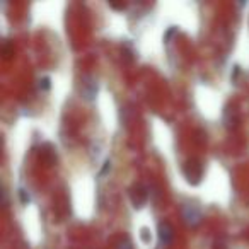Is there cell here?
Segmentation results:
<instances>
[{
	"label": "cell",
	"instance_id": "obj_1",
	"mask_svg": "<svg viewBox=\"0 0 249 249\" xmlns=\"http://www.w3.org/2000/svg\"><path fill=\"white\" fill-rule=\"evenodd\" d=\"M80 96L84 97L86 101H94L97 96V90H99V86H97L96 77L92 75H84L80 79Z\"/></svg>",
	"mask_w": 249,
	"mask_h": 249
},
{
	"label": "cell",
	"instance_id": "obj_2",
	"mask_svg": "<svg viewBox=\"0 0 249 249\" xmlns=\"http://www.w3.org/2000/svg\"><path fill=\"white\" fill-rule=\"evenodd\" d=\"M183 218L188 225H198L201 222V210L193 203L183 205Z\"/></svg>",
	"mask_w": 249,
	"mask_h": 249
},
{
	"label": "cell",
	"instance_id": "obj_3",
	"mask_svg": "<svg viewBox=\"0 0 249 249\" xmlns=\"http://www.w3.org/2000/svg\"><path fill=\"white\" fill-rule=\"evenodd\" d=\"M201 174H203V171H201L200 162H196V160H190V162L184 164V176H186V179L190 181L191 184L200 183Z\"/></svg>",
	"mask_w": 249,
	"mask_h": 249
},
{
	"label": "cell",
	"instance_id": "obj_4",
	"mask_svg": "<svg viewBox=\"0 0 249 249\" xmlns=\"http://www.w3.org/2000/svg\"><path fill=\"white\" fill-rule=\"evenodd\" d=\"M130 198H132V203L135 208H142L147 201V190L143 184H135L130 190Z\"/></svg>",
	"mask_w": 249,
	"mask_h": 249
},
{
	"label": "cell",
	"instance_id": "obj_5",
	"mask_svg": "<svg viewBox=\"0 0 249 249\" xmlns=\"http://www.w3.org/2000/svg\"><path fill=\"white\" fill-rule=\"evenodd\" d=\"M157 234H159V241L162 242L164 246L171 244L174 237V231H173V225L169 222H160L159 227H157Z\"/></svg>",
	"mask_w": 249,
	"mask_h": 249
},
{
	"label": "cell",
	"instance_id": "obj_6",
	"mask_svg": "<svg viewBox=\"0 0 249 249\" xmlns=\"http://www.w3.org/2000/svg\"><path fill=\"white\" fill-rule=\"evenodd\" d=\"M224 121H225V126H227V128H232V126L235 124V121H237V116H235V111L232 109V107H225Z\"/></svg>",
	"mask_w": 249,
	"mask_h": 249
},
{
	"label": "cell",
	"instance_id": "obj_7",
	"mask_svg": "<svg viewBox=\"0 0 249 249\" xmlns=\"http://www.w3.org/2000/svg\"><path fill=\"white\" fill-rule=\"evenodd\" d=\"M116 249H133V244L128 237H123L116 242Z\"/></svg>",
	"mask_w": 249,
	"mask_h": 249
},
{
	"label": "cell",
	"instance_id": "obj_8",
	"mask_svg": "<svg viewBox=\"0 0 249 249\" xmlns=\"http://www.w3.org/2000/svg\"><path fill=\"white\" fill-rule=\"evenodd\" d=\"M38 89L39 90H48L50 89V79L48 77H43L38 80Z\"/></svg>",
	"mask_w": 249,
	"mask_h": 249
},
{
	"label": "cell",
	"instance_id": "obj_9",
	"mask_svg": "<svg viewBox=\"0 0 249 249\" xmlns=\"http://www.w3.org/2000/svg\"><path fill=\"white\" fill-rule=\"evenodd\" d=\"M140 237H142V241L145 242V244H149V242L152 241V237H150L149 229H145V227H143L142 231H140Z\"/></svg>",
	"mask_w": 249,
	"mask_h": 249
},
{
	"label": "cell",
	"instance_id": "obj_10",
	"mask_svg": "<svg viewBox=\"0 0 249 249\" xmlns=\"http://www.w3.org/2000/svg\"><path fill=\"white\" fill-rule=\"evenodd\" d=\"M19 196H21V201L24 205L29 203V200H31V198H29V193H26V190H22V188L19 190Z\"/></svg>",
	"mask_w": 249,
	"mask_h": 249
},
{
	"label": "cell",
	"instance_id": "obj_11",
	"mask_svg": "<svg viewBox=\"0 0 249 249\" xmlns=\"http://www.w3.org/2000/svg\"><path fill=\"white\" fill-rule=\"evenodd\" d=\"M111 169V162L109 160H106V162H104V167H103V171H101V174H106L107 171Z\"/></svg>",
	"mask_w": 249,
	"mask_h": 249
},
{
	"label": "cell",
	"instance_id": "obj_12",
	"mask_svg": "<svg viewBox=\"0 0 249 249\" xmlns=\"http://www.w3.org/2000/svg\"><path fill=\"white\" fill-rule=\"evenodd\" d=\"M111 7L118 9V11H123V9H126V4H111Z\"/></svg>",
	"mask_w": 249,
	"mask_h": 249
}]
</instances>
